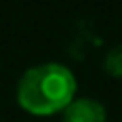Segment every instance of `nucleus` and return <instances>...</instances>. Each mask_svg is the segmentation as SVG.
Returning <instances> with one entry per match:
<instances>
[{"mask_svg": "<svg viewBox=\"0 0 122 122\" xmlns=\"http://www.w3.org/2000/svg\"><path fill=\"white\" fill-rule=\"evenodd\" d=\"M77 94V79L62 62H41L21 73L15 88L17 105L32 116H56Z\"/></svg>", "mask_w": 122, "mask_h": 122, "instance_id": "nucleus-1", "label": "nucleus"}, {"mask_svg": "<svg viewBox=\"0 0 122 122\" xmlns=\"http://www.w3.org/2000/svg\"><path fill=\"white\" fill-rule=\"evenodd\" d=\"M60 122H107V109L99 99L75 97L62 112Z\"/></svg>", "mask_w": 122, "mask_h": 122, "instance_id": "nucleus-2", "label": "nucleus"}, {"mask_svg": "<svg viewBox=\"0 0 122 122\" xmlns=\"http://www.w3.org/2000/svg\"><path fill=\"white\" fill-rule=\"evenodd\" d=\"M103 71L116 79H122V43L114 45L103 58Z\"/></svg>", "mask_w": 122, "mask_h": 122, "instance_id": "nucleus-3", "label": "nucleus"}, {"mask_svg": "<svg viewBox=\"0 0 122 122\" xmlns=\"http://www.w3.org/2000/svg\"><path fill=\"white\" fill-rule=\"evenodd\" d=\"M58 122H60V120H58Z\"/></svg>", "mask_w": 122, "mask_h": 122, "instance_id": "nucleus-4", "label": "nucleus"}]
</instances>
